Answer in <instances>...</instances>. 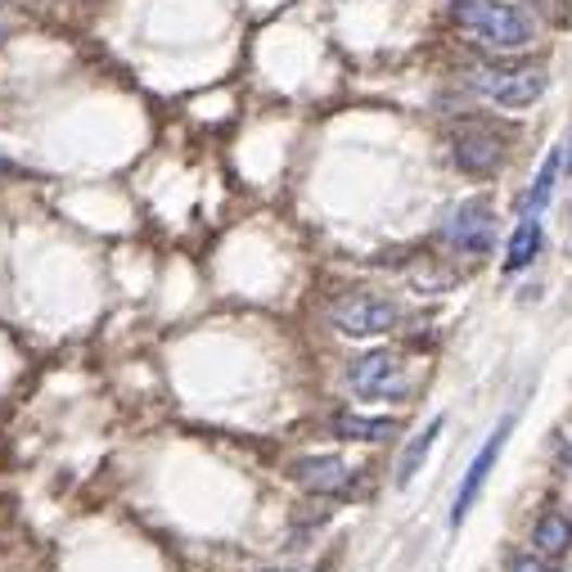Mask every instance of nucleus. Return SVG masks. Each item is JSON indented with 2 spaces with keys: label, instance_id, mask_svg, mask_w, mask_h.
<instances>
[{
  "label": "nucleus",
  "instance_id": "1",
  "mask_svg": "<svg viewBox=\"0 0 572 572\" xmlns=\"http://www.w3.org/2000/svg\"><path fill=\"white\" fill-rule=\"evenodd\" d=\"M450 18L492 50H523L532 41V18L509 0H450Z\"/></svg>",
  "mask_w": 572,
  "mask_h": 572
},
{
  "label": "nucleus",
  "instance_id": "2",
  "mask_svg": "<svg viewBox=\"0 0 572 572\" xmlns=\"http://www.w3.org/2000/svg\"><path fill=\"white\" fill-rule=\"evenodd\" d=\"M469 86L478 90V96H487L492 104H500V109H527V104H536L541 96H546V86H550V77H546V68H473L469 73Z\"/></svg>",
  "mask_w": 572,
  "mask_h": 572
},
{
  "label": "nucleus",
  "instance_id": "3",
  "mask_svg": "<svg viewBox=\"0 0 572 572\" xmlns=\"http://www.w3.org/2000/svg\"><path fill=\"white\" fill-rule=\"evenodd\" d=\"M329 320H334V329L347 339H379L387 329H397L402 312H397V303H387L379 293H347L329 307Z\"/></svg>",
  "mask_w": 572,
  "mask_h": 572
},
{
  "label": "nucleus",
  "instance_id": "4",
  "mask_svg": "<svg viewBox=\"0 0 572 572\" xmlns=\"http://www.w3.org/2000/svg\"><path fill=\"white\" fill-rule=\"evenodd\" d=\"M450 158L469 176H492L505 163V140L487 123H460L450 131Z\"/></svg>",
  "mask_w": 572,
  "mask_h": 572
},
{
  "label": "nucleus",
  "instance_id": "5",
  "mask_svg": "<svg viewBox=\"0 0 572 572\" xmlns=\"http://www.w3.org/2000/svg\"><path fill=\"white\" fill-rule=\"evenodd\" d=\"M442 239L456 253H492L496 249V213L483 199H465L456 213L446 217Z\"/></svg>",
  "mask_w": 572,
  "mask_h": 572
},
{
  "label": "nucleus",
  "instance_id": "6",
  "mask_svg": "<svg viewBox=\"0 0 572 572\" xmlns=\"http://www.w3.org/2000/svg\"><path fill=\"white\" fill-rule=\"evenodd\" d=\"M347 387L360 402H383V397H402V374H397V356L393 352H360L352 366H347Z\"/></svg>",
  "mask_w": 572,
  "mask_h": 572
},
{
  "label": "nucleus",
  "instance_id": "7",
  "mask_svg": "<svg viewBox=\"0 0 572 572\" xmlns=\"http://www.w3.org/2000/svg\"><path fill=\"white\" fill-rule=\"evenodd\" d=\"M509 429H514V419H500V429L483 442V450H478V460L469 465V473H465V483H460V496H456V505H450V523H465V514L473 509V500H478V492H483V483H487V473L496 469V460H500V450H505V437H509Z\"/></svg>",
  "mask_w": 572,
  "mask_h": 572
},
{
  "label": "nucleus",
  "instance_id": "8",
  "mask_svg": "<svg viewBox=\"0 0 572 572\" xmlns=\"http://www.w3.org/2000/svg\"><path fill=\"white\" fill-rule=\"evenodd\" d=\"M289 473L307 492H343V483L352 478V469L343 465V456H303V460L289 465Z\"/></svg>",
  "mask_w": 572,
  "mask_h": 572
},
{
  "label": "nucleus",
  "instance_id": "9",
  "mask_svg": "<svg viewBox=\"0 0 572 572\" xmlns=\"http://www.w3.org/2000/svg\"><path fill=\"white\" fill-rule=\"evenodd\" d=\"M329 433L343 437V442H387L397 433V419L387 415H334L329 419Z\"/></svg>",
  "mask_w": 572,
  "mask_h": 572
},
{
  "label": "nucleus",
  "instance_id": "10",
  "mask_svg": "<svg viewBox=\"0 0 572 572\" xmlns=\"http://www.w3.org/2000/svg\"><path fill=\"white\" fill-rule=\"evenodd\" d=\"M532 546H536V555L559 559L572 546V519H563V514H541L532 523Z\"/></svg>",
  "mask_w": 572,
  "mask_h": 572
},
{
  "label": "nucleus",
  "instance_id": "11",
  "mask_svg": "<svg viewBox=\"0 0 572 572\" xmlns=\"http://www.w3.org/2000/svg\"><path fill=\"white\" fill-rule=\"evenodd\" d=\"M442 424H446L442 415H437V419H429V429H424V433H419V437L406 446V456H402V465H397V487H410V478H415L419 469H424V460H429L433 442L442 437Z\"/></svg>",
  "mask_w": 572,
  "mask_h": 572
},
{
  "label": "nucleus",
  "instance_id": "12",
  "mask_svg": "<svg viewBox=\"0 0 572 572\" xmlns=\"http://www.w3.org/2000/svg\"><path fill=\"white\" fill-rule=\"evenodd\" d=\"M541 239H546V234H541V226H536L532 217H527V221L514 230V239H509V253H505V270H509V276L536 262V253H541Z\"/></svg>",
  "mask_w": 572,
  "mask_h": 572
},
{
  "label": "nucleus",
  "instance_id": "13",
  "mask_svg": "<svg viewBox=\"0 0 572 572\" xmlns=\"http://www.w3.org/2000/svg\"><path fill=\"white\" fill-rule=\"evenodd\" d=\"M559 167H563V154H559V149H550V154H546V163H541V171H536V180H532L527 199H523V213H527V217H536L541 207L550 203V194H555V180H559Z\"/></svg>",
  "mask_w": 572,
  "mask_h": 572
},
{
  "label": "nucleus",
  "instance_id": "14",
  "mask_svg": "<svg viewBox=\"0 0 572 572\" xmlns=\"http://www.w3.org/2000/svg\"><path fill=\"white\" fill-rule=\"evenodd\" d=\"M505 572H559L546 555H509L505 559Z\"/></svg>",
  "mask_w": 572,
  "mask_h": 572
},
{
  "label": "nucleus",
  "instance_id": "15",
  "mask_svg": "<svg viewBox=\"0 0 572 572\" xmlns=\"http://www.w3.org/2000/svg\"><path fill=\"white\" fill-rule=\"evenodd\" d=\"M559 460L572 469V442H559Z\"/></svg>",
  "mask_w": 572,
  "mask_h": 572
},
{
  "label": "nucleus",
  "instance_id": "16",
  "mask_svg": "<svg viewBox=\"0 0 572 572\" xmlns=\"http://www.w3.org/2000/svg\"><path fill=\"white\" fill-rule=\"evenodd\" d=\"M563 167H568V171H572V144H568V154H563Z\"/></svg>",
  "mask_w": 572,
  "mask_h": 572
},
{
  "label": "nucleus",
  "instance_id": "17",
  "mask_svg": "<svg viewBox=\"0 0 572 572\" xmlns=\"http://www.w3.org/2000/svg\"><path fill=\"white\" fill-rule=\"evenodd\" d=\"M0 171H14V163H10V158H0Z\"/></svg>",
  "mask_w": 572,
  "mask_h": 572
}]
</instances>
